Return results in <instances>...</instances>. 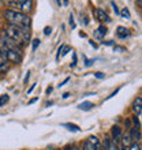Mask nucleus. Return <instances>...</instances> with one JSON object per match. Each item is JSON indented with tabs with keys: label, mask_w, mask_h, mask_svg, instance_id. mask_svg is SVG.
<instances>
[{
	"label": "nucleus",
	"mask_w": 142,
	"mask_h": 150,
	"mask_svg": "<svg viewBox=\"0 0 142 150\" xmlns=\"http://www.w3.org/2000/svg\"><path fill=\"white\" fill-rule=\"evenodd\" d=\"M111 4H112V7H114V11L116 12V14H120V12H119V10H118V7H116V4H115L114 1H112V3H111Z\"/></svg>",
	"instance_id": "nucleus-23"
},
{
	"label": "nucleus",
	"mask_w": 142,
	"mask_h": 150,
	"mask_svg": "<svg viewBox=\"0 0 142 150\" xmlns=\"http://www.w3.org/2000/svg\"><path fill=\"white\" fill-rule=\"evenodd\" d=\"M67 82H68V78H67V79H64L63 82H62V83H60V85H59V87H62V86H64V85H66V83H67Z\"/></svg>",
	"instance_id": "nucleus-27"
},
{
	"label": "nucleus",
	"mask_w": 142,
	"mask_h": 150,
	"mask_svg": "<svg viewBox=\"0 0 142 150\" xmlns=\"http://www.w3.org/2000/svg\"><path fill=\"white\" fill-rule=\"evenodd\" d=\"M87 141H89V142H90L97 150L101 149V143H100V139L97 138V137H89V139H87Z\"/></svg>",
	"instance_id": "nucleus-11"
},
{
	"label": "nucleus",
	"mask_w": 142,
	"mask_h": 150,
	"mask_svg": "<svg viewBox=\"0 0 142 150\" xmlns=\"http://www.w3.org/2000/svg\"><path fill=\"white\" fill-rule=\"evenodd\" d=\"M29 78H30V72H26V76H25V81H23V82L25 83H28V81H29Z\"/></svg>",
	"instance_id": "nucleus-24"
},
{
	"label": "nucleus",
	"mask_w": 142,
	"mask_h": 150,
	"mask_svg": "<svg viewBox=\"0 0 142 150\" xmlns=\"http://www.w3.org/2000/svg\"><path fill=\"white\" fill-rule=\"evenodd\" d=\"M8 100H10L8 94H3V96H0V107H4V105H6V104L8 103Z\"/></svg>",
	"instance_id": "nucleus-15"
},
{
	"label": "nucleus",
	"mask_w": 142,
	"mask_h": 150,
	"mask_svg": "<svg viewBox=\"0 0 142 150\" xmlns=\"http://www.w3.org/2000/svg\"><path fill=\"white\" fill-rule=\"evenodd\" d=\"M130 135H131V138H133V141H138L139 137H141V134H139V126L131 127Z\"/></svg>",
	"instance_id": "nucleus-9"
},
{
	"label": "nucleus",
	"mask_w": 142,
	"mask_h": 150,
	"mask_svg": "<svg viewBox=\"0 0 142 150\" xmlns=\"http://www.w3.org/2000/svg\"><path fill=\"white\" fill-rule=\"evenodd\" d=\"M68 96H70V94H68V93H64V94H63V98H67Z\"/></svg>",
	"instance_id": "nucleus-30"
},
{
	"label": "nucleus",
	"mask_w": 142,
	"mask_h": 150,
	"mask_svg": "<svg viewBox=\"0 0 142 150\" xmlns=\"http://www.w3.org/2000/svg\"><path fill=\"white\" fill-rule=\"evenodd\" d=\"M51 91H52V87H48V89H47V93H48V94H49Z\"/></svg>",
	"instance_id": "nucleus-29"
},
{
	"label": "nucleus",
	"mask_w": 142,
	"mask_h": 150,
	"mask_svg": "<svg viewBox=\"0 0 142 150\" xmlns=\"http://www.w3.org/2000/svg\"><path fill=\"white\" fill-rule=\"evenodd\" d=\"M38 45H40V40H33V51H36Z\"/></svg>",
	"instance_id": "nucleus-18"
},
{
	"label": "nucleus",
	"mask_w": 142,
	"mask_h": 150,
	"mask_svg": "<svg viewBox=\"0 0 142 150\" xmlns=\"http://www.w3.org/2000/svg\"><path fill=\"white\" fill-rule=\"evenodd\" d=\"M93 14H94L96 19L100 21V22H111V19H109V16H108V14H107L104 10H101V8H94Z\"/></svg>",
	"instance_id": "nucleus-4"
},
{
	"label": "nucleus",
	"mask_w": 142,
	"mask_h": 150,
	"mask_svg": "<svg viewBox=\"0 0 142 150\" xmlns=\"http://www.w3.org/2000/svg\"><path fill=\"white\" fill-rule=\"evenodd\" d=\"M4 32L7 33V36L11 40H14L21 48L25 47L30 40V29L29 28H21V26H14V25H8L4 29Z\"/></svg>",
	"instance_id": "nucleus-1"
},
{
	"label": "nucleus",
	"mask_w": 142,
	"mask_h": 150,
	"mask_svg": "<svg viewBox=\"0 0 142 150\" xmlns=\"http://www.w3.org/2000/svg\"><path fill=\"white\" fill-rule=\"evenodd\" d=\"M120 14H122L123 18H126V19H130V16H131V15H130V11H129V8H123Z\"/></svg>",
	"instance_id": "nucleus-17"
},
{
	"label": "nucleus",
	"mask_w": 142,
	"mask_h": 150,
	"mask_svg": "<svg viewBox=\"0 0 142 150\" xmlns=\"http://www.w3.org/2000/svg\"><path fill=\"white\" fill-rule=\"evenodd\" d=\"M116 34H118L119 38H126V37L130 36V32H129V29L124 28V26H118V29H116Z\"/></svg>",
	"instance_id": "nucleus-8"
},
{
	"label": "nucleus",
	"mask_w": 142,
	"mask_h": 150,
	"mask_svg": "<svg viewBox=\"0 0 142 150\" xmlns=\"http://www.w3.org/2000/svg\"><path fill=\"white\" fill-rule=\"evenodd\" d=\"M70 25H71V28H75V22H74V16L70 15Z\"/></svg>",
	"instance_id": "nucleus-22"
},
{
	"label": "nucleus",
	"mask_w": 142,
	"mask_h": 150,
	"mask_svg": "<svg viewBox=\"0 0 142 150\" xmlns=\"http://www.w3.org/2000/svg\"><path fill=\"white\" fill-rule=\"evenodd\" d=\"M8 64H10V62H8V59L6 57V55L3 53V51L0 49V72H6L8 70Z\"/></svg>",
	"instance_id": "nucleus-6"
},
{
	"label": "nucleus",
	"mask_w": 142,
	"mask_h": 150,
	"mask_svg": "<svg viewBox=\"0 0 142 150\" xmlns=\"http://www.w3.org/2000/svg\"><path fill=\"white\" fill-rule=\"evenodd\" d=\"M55 150H59V149H55Z\"/></svg>",
	"instance_id": "nucleus-36"
},
{
	"label": "nucleus",
	"mask_w": 142,
	"mask_h": 150,
	"mask_svg": "<svg viewBox=\"0 0 142 150\" xmlns=\"http://www.w3.org/2000/svg\"><path fill=\"white\" fill-rule=\"evenodd\" d=\"M93 103H90V101H85V103H81L78 105V108L81 109V111H90V109H93Z\"/></svg>",
	"instance_id": "nucleus-10"
},
{
	"label": "nucleus",
	"mask_w": 142,
	"mask_h": 150,
	"mask_svg": "<svg viewBox=\"0 0 142 150\" xmlns=\"http://www.w3.org/2000/svg\"><path fill=\"white\" fill-rule=\"evenodd\" d=\"M120 150H126V149H120Z\"/></svg>",
	"instance_id": "nucleus-35"
},
{
	"label": "nucleus",
	"mask_w": 142,
	"mask_h": 150,
	"mask_svg": "<svg viewBox=\"0 0 142 150\" xmlns=\"http://www.w3.org/2000/svg\"><path fill=\"white\" fill-rule=\"evenodd\" d=\"M82 150H97V149H96V147L93 146V145H92V143L89 142V141H86V142L83 143Z\"/></svg>",
	"instance_id": "nucleus-16"
},
{
	"label": "nucleus",
	"mask_w": 142,
	"mask_h": 150,
	"mask_svg": "<svg viewBox=\"0 0 142 150\" xmlns=\"http://www.w3.org/2000/svg\"><path fill=\"white\" fill-rule=\"evenodd\" d=\"M70 51H71V48H70V47H64V49H63V51H62V56L67 55V53H68V52H70Z\"/></svg>",
	"instance_id": "nucleus-19"
},
{
	"label": "nucleus",
	"mask_w": 142,
	"mask_h": 150,
	"mask_svg": "<svg viewBox=\"0 0 142 150\" xmlns=\"http://www.w3.org/2000/svg\"><path fill=\"white\" fill-rule=\"evenodd\" d=\"M100 150H111V149H108V147H105V146H104V147H101V149H100Z\"/></svg>",
	"instance_id": "nucleus-31"
},
{
	"label": "nucleus",
	"mask_w": 142,
	"mask_h": 150,
	"mask_svg": "<svg viewBox=\"0 0 142 150\" xmlns=\"http://www.w3.org/2000/svg\"><path fill=\"white\" fill-rule=\"evenodd\" d=\"M58 4H60V6H62V0H58Z\"/></svg>",
	"instance_id": "nucleus-32"
},
{
	"label": "nucleus",
	"mask_w": 142,
	"mask_h": 150,
	"mask_svg": "<svg viewBox=\"0 0 142 150\" xmlns=\"http://www.w3.org/2000/svg\"><path fill=\"white\" fill-rule=\"evenodd\" d=\"M64 127H67L70 131H75V132H78L79 131V127L78 126H75V124H71V123H64L63 124Z\"/></svg>",
	"instance_id": "nucleus-14"
},
{
	"label": "nucleus",
	"mask_w": 142,
	"mask_h": 150,
	"mask_svg": "<svg viewBox=\"0 0 142 150\" xmlns=\"http://www.w3.org/2000/svg\"><path fill=\"white\" fill-rule=\"evenodd\" d=\"M105 34H107V28H105V26H104V25L99 26V29L96 30V37H99V38H103Z\"/></svg>",
	"instance_id": "nucleus-12"
},
{
	"label": "nucleus",
	"mask_w": 142,
	"mask_h": 150,
	"mask_svg": "<svg viewBox=\"0 0 142 150\" xmlns=\"http://www.w3.org/2000/svg\"><path fill=\"white\" fill-rule=\"evenodd\" d=\"M64 4H66V6H67V4H68V0H64Z\"/></svg>",
	"instance_id": "nucleus-33"
},
{
	"label": "nucleus",
	"mask_w": 142,
	"mask_h": 150,
	"mask_svg": "<svg viewBox=\"0 0 142 150\" xmlns=\"http://www.w3.org/2000/svg\"><path fill=\"white\" fill-rule=\"evenodd\" d=\"M115 51H119V52H123V51H124V48H122V47H115Z\"/></svg>",
	"instance_id": "nucleus-26"
},
{
	"label": "nucleus",
	"mask_w": 142,
	"mask_h": 150,
	"mask_svg": "<svg viewBox=\"0 0 142 150\" xmlns=\"http://www.w3.org/2000/svg\"><path fill=\"white\" fill-rule=\"evenodd\" d=\"M74 150H82V149H78V147H75V149Z\"/></svg>",
	"instance_id": "nucleus-34"
},
{
	"label": "nucleus",
	"mask_w": 142,
	"mask_h": 150,
	"mask_svg": "<svg viewBox=\"0 0 142 150\" xmlns=\"http://www.w3.org/2000/svg\"><path fill=\"white\" fill-rule=\"evenodd\" d=\"M96 78H104L103 72H96Z\"/></svg>",
	"instance_id": "nucleus-25"
},
{
	"label": "nucleus",
	"mask_w": 142,
	"mask_h": 150,
	"mask_svg": "<svg viewBox=\"0 0 142 150\" xmlns=\"http://www.w3.org/2000/svg\"><path fill=\"white\" fill-rule=\"evenodd\" d=\"M122 138H123L122 128H120L119 126H114L112 127V141H114V143L118 145V143L122 141Z\"/></svg>",
	"instance_id": "nucleus-5"
},
{
	"label": "nucleus",
	"mask_w": 142,
	"mask_h": 150,
	"mask_svg": "<svg viewBox=\"0 0 142 150\" xmlns=\"http://www.w3.org/2000/svg\"><path fill=\"white\" fill-rule=\"evenodd\" d=\"M133 112H134L137 116L142 112V98L141 97L134 100V103H133Z\"/></svg>",
	"instance_id": "nucleus-7"
},
{
	"label": "nucleus",
	"mask_w": 142,
	"mask_h": 150,
	"mask_svg": "<svg viewBox=\"0 0 142 150\" xmlns=\"http://www.w3.org/2000/svg\"><path fill=\"white\" fill-rule=\"evenodd\" d=\"M122 141H123V143H124V146H129V145H133V138H131V135L130 134H127V135H124L122 138Z\"/></svg>",
	"instance_id": "nucleus-13"
},
{
	"label": "nucleus",
	"mask_w": 142,
	"mask_h": 150,
	"mask_svg": "<svg viewBox=\"0 0 142 150\" xmlns=\"http://www.w3.org/2000/svg\"><path fill=\"white\" fill-rule=\"evenodd\" d=\"M51 33H52V29L49 28V26H47V28L44 29V34H47L48 36V34H51Z\"/></svg>",
	"instance_id": "nucleus-20"
},
{
	"label": "nucleus",
	"mask_w": 142,
	"mask_h": 150,
	"mask_svg": "<svg viewBox=\"0 0 142 150\" xmlns=\"http://www.w3.org/2000/svg\"><path fill=\"white\" fill-rule=\"evenodd\" d=\"M130 150H141V147H139L137 143H133V145L130 146Z\"/></svg>",
	"instance_id": "nucleus-21"
},
{
	"label": "nucleus",
	"mask_w": 142,
	"mask_h": 150,
	"mask_svg": "<svg viewBox=\"0 0 142 150\" xmlns=\"http://www.w3.org/2000/svg\"><path fill=\"white\" fill-rule=\"evenodd\" d=\"M137 4H138L139 7H141V8H142V0H137Z\"/></svg>",
	"instance_id": "nucleus-28"
},
{
	"label": "nucleus",
	"mask_w": 142,
	"mask_h": 150,
	"mask_svg": "<svg viewBox=\"0 0 142 150\" xmlns=\"http://www.w3.org/2000/svg\"><path fill=\"white\" fill-rule=\"evenodd\" d=\"M8 10L28 14L33 10V0H4Z\"/></svg>",
	"instance_id": "nucleus-3"
},
{
	"label": "nucleus",
	"mask_w": 142,
	"mask_h": 150,
	"mask_svg": "<svg viewBox=\"0 0 142 150\" xmlns=\"http://www.w3.org/2000/svg\"><path fill=\"white\" fill-rule=\"evenodd\" d=\"M4 18L8 22V25L21 26V28H30V18H29L28 14L12 11V10H6L4 11Z\"/></svg>",
	"instance_id": "nucleus-2"
}]
</instances>
